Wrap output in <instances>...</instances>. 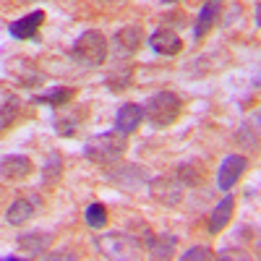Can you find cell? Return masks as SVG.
<instances>
[{"instance_id": "obj_1", "label": "cell", "mask_w": 261, "mask_h": 261, "mask_svg": "<svg viewBox=\"0 0 261 261\" xmlns=\"http://www.w3.org/2000/svg\"><path fill=\"white\" fill-rule=\"evenodd\" d=\"M128 149V139L125 134H120V130H105V134L94 136L84 144V157L94 162V165H102V167H115L123 154Z\"/></svg>"}, {"instance_id": "obj_2", "label": "cell", "mask_w": 261, "mask_h": 261, "mask_svg": "<svg viewBox=\"0 0 261 261\" xmlns=\"http://www.w3.org/2000/svg\"><path fill=\"white\" fill-rule=\"evenodd\" d=\"M107 53H110L107 37L99 29H86L76 37V42L68 50V58L81 68H99L107 60Z\"/></svg>"}, {"instance_id": "obj_3", "label": "cell", "mask_w": 261, "mask_h": 261, "mask_svg": "<svg viewBox=\"0 0 261 261\" xmlns=\"http://www.w3.org/2000/svg\"><path fill=\"white\" fill-rule=\"evenodd\" d=\"M94 248L105 256V258H115V261H128V258H136L139 251L144 248V243L139 241L136 235L123 232V230H110V232H102L94 238Z\"/></svg>"}, {"instance_id": "obj_4", "label": "cell", "mask_w": 261, "mask_h": 261, "mask_svg": "<svg viewBox=\"0 0 261 261\" xmlns=\"http://www.w3.org/2000/svg\"><path fill=\"white\" fill-rule=\"evenodd\" d=\"M183 110V102L175 92H157L151 94L146 102H144V113H146V120L154 125V128H170L172 123L178 120Z\"/></svg>"}, {"instance_id": "obj_5", "label": "cell", "mask_w": 261, "mask_h": 261, "mask_svg": "<svg viewBox=\"0 0 261 261\" xmlns=\"http://www.w3.org/2000/svg\"><path fill=\"white\" fill-rule=\"evenodd\" d=\"M186 183L175 175H160L149 180V196L162 206H178L183 201Z\"/></svg>"}, {"instance_id": "obj_6", "label": "cell", "mask_w": 261, "mask_h": 261, "mask_svg": "<svg viewBox=\"0 0 261 261\" xmlns=\"http://www.w3.org/2000/svg\"><path fill=\"white\" fill-rule=\"evenodd\" d=\"M107 180H113L120 191H128V193H134L139 191L141 186H149V172L144 165H115V170L107 167Z\"/></svg>"}, {"instance_id": "obj_7", "label": "cell", "mask_w": 261, "mask_h": 261, "mask_svg": "<svg viewBox=\"0 0 261 261\" xmlns=\"http://www.w3.org/2000/svg\"><path fill=\"white\" fill-rule=\"evenodd\" d=\"M246 170H248V157L246 154H227L220 162V167H217V186H220V191L235 188V183L246 175Z\"/></svg>"}, {"instance_id": "obj_8", "label": "cell", "mask_w": 261, "mask_h": 261, "mask_svg": "<svg viewBox=\"0 0 261 261\" xmlns=\"http://www.w3.org/2000/svg\"><path fill=\"white\" fill-rule=\"evenodd\" d=\"M178 238L172 232H144V248L149 251V258H172L175 256Z\"/></svg>"}, {"instance_id": "obj_9", "label": "cell", "mask_w": 261, "mask_h": 261, "mask_svg": "<svg viewBox=\"0 0 261 261\" xmlns=\"http://www.w3.org/2000/svg\"><path fill=\"white\" fill-rule=\"evenodd\" d=\"M113 45H115V53L128 58V55H136L144 45V27L141 24H128L123 27L115 37H113Z\"/></svg>"}, {"instance_id": "obj_10", "label": "cell", "mask_w": 261, "mask_h": 261, "mask_svg": "<svg viewBox=\"0 0 261 261\" xmlns=\"http://www.w3.org/2000/svg\"><path fill=\"white\" fill-rule=\"evenodd\" d=\"M8 76L18 86H27V89L42 84V71L37 68L34 60H29V58H13V60H8Z\"/></svg>"}, {"instance_id": "obj_11", "label": "cell", "mask_w": 261, "mask_h": 261, "mask_svg": "<svg viewBox=\"0 0 261 261\" xmlns=\"http://www.w3.org/2000/svg\"><path fill=\"white\" fill-rule=\"evenodd\" d=\"M39 196H32V199H16L8 204L6 209V222L13 225V227H21V225H27L32 217L39 212Z\"/></svg>"}, {"instance_id": "obj_12", "label": "cell", "mask_w": 261, "mask_h": 261, "mask_svg": "<svg viewBox=\"0 0 261 261\" xmlns=\"http://www.w3.org/2000/svg\"><path fill=\"white\" fill-rule=\"evenodd\" d=\"M146 118L144 113V105H136V102H125L118 107V113H115V128L120 130V134L130 136L134 130H139L141 120Z\"/></svg>"}, {"instance_id": "obj_13", "label": "cell", "mask_w": 261, "mask_h": 261, "mask_svg": "<svg viewBox=\"0 0 261 261\" xmlns=\"http://www.w3.org/2000/svg\"><path fill=\"white\" fill-rule=\"evenodd\" d=\"M45 24V11H32V13H27V16H21V18H16V21H11L8 24V34L13 37V39H32L37 32H39V27Z\"/></svg>"}, {"instance_id": "obj_14", "label": "cell", "mask_w": 261, "mask_h": 261, "mask_svg": "<svg viewBox=\"0 0 261 261\" xmlns=\"http://www.w3.org/2000/svg\"><path fill=\"white\" fill-rule=\"evenodd\" d=\"M149 45H151V50H154L157 55L172 58V55H178L183 50V39H180L178 32H172V29L165 27V29H157L154 34L149 37Z\"/></svg>"}, {"instance_id": "obj_15", "label": "cell", "mask_w": 261, "mask_h": 261, "mask_svg": "<svg viewBox=\"0 0 261 261\" xmlns=\"http://www.w3.org/2000/svg\"><path fill=\"white\" fill-rule=\"evenodd\" d=\"M232 212H235V196L232 193H227L225 199L217 204L214 209H212V214H209V220H206V230L212 232V235H220L227 225H230V220H232Z\"/></svg>"}, {"instance_id": "obj_16", "label": "cell", "mask_w": 261, "mask_h": 261, "mask_svg": "<svg viewBox=\"0 0 261 261\" xmlns=\"http://www.w3.org/2000/svg\"><path fill=\"white\" fill-rule=\"evenodd\" d=\"M32 172V160L27 154H6L0 162V175L3 180H24Z\"/></svg>"}, {"instance_id": "obj_17", "label": "cell", "mask_w": 261, "mask_h": 261, "mask_svg": "<svg viewBox=\"0 0 261 261\" xmlns=\"http://www.w3.org/2000/svg\"><path fill=\"white\" fill-rule=\"evenodd\" d=\"M220 11H222V0H206V3L201 6L199 18H196V24H193V37L196 39H201L204 34L212 32V27L220 21Z\"/></svg>"}, {"instance_id": "obj_18", "label": "cell", "mask_w": 261, "mask_h": 261, "mask_svg": "<svg viewBox=\"0 0 261 261\" xmlns=\"http://www.w3.org/2000/svg\"><path fill=\"white\" fill-rule=\"evenodd\" d=\"M50 243H53V232H45V230H32V232L18 235V248L27 251L29 256H45Z\"/></svg>"}, {"instance_id": "obj_19", "label": "cell", "mask_w": 261, "mask_h": 261, "mask_svg": "<svg viewBox=\"0 0 261 261\" xmlns=\"http://www.w3.org/2000/svg\"><path fill=\"white\" fill-rule=\"evenodd\" d=\"M73 97H76V89H71V86H50L47 92H39L34 97V102L45 105V107H63V105H68Z\"/></svg>"}, {"instance_id": "obj_20", "label": "cell", "mask_w": 261, "mask_h": 261, "mask_svg": "<svg viewBox=\"0 0 261 261\" xmlns=\"http://www.w3.org/2000/svg\"><path fill=\"white\" fill-rule=\"evenodd\" d=\"M84 222L89 225L92 230H105L107 222H110V214H107V206L102 201H92L89 206L84 209Z\"/></svg>"}, {"instance_id": "obj_21", "label": "cell", "mask_w": 261, "mask_h": 261, "mask_svg": "<svg viewBox=\"0 0 261 261\" xmlns=\"http://www.w3.org/2000/svg\"><path fill=\"white\" fill-rule=\"evenodd\" d=\"M18 110H21V99L16 94H8L6 92L3 94V110H0V123H3V128H11L13 125Z\"/></svg>"}, {"instance_id": "obj_22", "label": "cell", "mask_w": 261, "mask_h": 261, "mask_svg": "<svg viewBox=\"0 0 261 261\" xmlns=\"http://www.w3.org/2000/svg\"><path fill=\"white\" fill-rule=\"evenodd\" d=\"M60 172H63V157H60V151H53L45 167H42V183H50V180L55 183L60 178Z\"/></svg>"}, {"instance_id": "obj_23", "label": "cell", "mask_w": 261, "mask_h": 261, "mask_svg": "<svg viewBox=\"0 0 261 261\" xmlns=\"http://www.w3.org/2000/svg\"><path fill=\"white\" fill-rule=\"evenodd\" d=\"M180 258H183V261H196V258L206 261V258H217V253H214L209 246H193V248L183 251V253H180Z\"/></svg>"}, {"instance_id": "obj_24", "label": "cell", "mask_w": 261, "mask_h": 261, "mask_svg": "<svg viewBox=\"0 0 261 261\" xmlns=\"http://www.w3.org/2000/svg\"><path fill=\"white\" fill-rule=\"evenodd\" d=\"M55 130H58V136H73L79 130V120L76 118H58L55 120Z\"/></svg>"}, {"instance_id": "obj_25", "label": "cell", "mask_w": 261, "mask_h": 261, "mask_svg": "<svg viewBox=\"0 0 261 261\" xmlns=\"http://www.w3.org/2000/svg\"><path fill=\"white\" fill-rule=\"evenodd\" d=\"M130 86V71L125 73V76H107V89H113V92H123V89H128Z\"/></svg>"}, {"instance_id": "obj_26", "label": "cell", "mask_w": 261, "mask_h": 261, "mask_svg": "<svg viewBox=\"0 0 261 261\" xmlns=\"http://www.w3.org/2000/svg\"><path fill=\"white\" fill-rule=\"evenodd\" d=\"M42 258H45V261H58V258H68V261H76L79 256H76L73 251H53V253H45Z\"/></svg>"}, {"instance_id": "obj_27", "label": "cell", "mask_w": 261, "mask_h": 261, "mask_svg": "<svg viewBox=\"0 0 261 261\" xmlns=\"http://www.w3.org/2000/svg\"><path fill=\"white\" fill-rule=\"evenodd\" d=\"M238 139H243V141H246V144H248V146H251V149H258V139H256V136H251V134H248V125H246V128H243V130H241V134H238Z\"/></svg>"}, {"instance_id": "obj_28", "label": "cell", "mask_w": 261, "mask_h": 261, "mask_svg": "<svg viewBox=\"0 0 261 261\" xmlns=\"http://www.w3.org/2000/svg\"><path fill=\"white\" fill-rule=\"evenodd\" d=\"M105 6H120V3H125V0H102Z\"/></svg>"}, {"instance_id": "obj_29", "label": "cell", "mask_w": 261, "mask_h": 261, "mask_svg": "<svg viewBox=\"0 0 261 261\" xmlns=\"http://www.w3.org/2000/svg\"><path fill=\"white\" fill-rule=\"evenodd\" d=\"M21 256L18 253H8V256H3V261H18Z\"/></svg>"}, {"instance_id": "obj_30", "label": "cell", "mask_w": 261, "mask_h": 261, "mask_svg": "<svg viewBox=\"0 0 261 261\" xmlns=\"http://www.w3.org/2000/svg\"><path fill=\"white\" fill-rule=\"evenodd\" d=\"M256 24H258V27H261V3H258V6H256Z\"/></svg>"}, {"instance_id": "obj_31", "label": "cell", "mask_w": 261, "mask_h": 261, "mask_svg": "<svg viewBox=\"0 0 261 261\" xmlns=\"http://www.w3.org/2000/svg\"><path fill=\"white\" fill-rule=\"evenodd\" d=\"M253 120H256V123H258V128H261V113H256V115H253Z\"/></svg>"}, {"instance_id": "obj_32", "label": "cell", "mask_w": 261, "mask_h": 261, "mask_svg": "<svg viewBox=\"0 0 261 261\" xmlns=\"http://www.w3.org/2000/svg\"><path fill=\"white\" fill-rule=\"evenodd\" d=\"M162 3H178V0H162Z\"/></svg>"}, {"instance_id": "obj_33", "label": "cell", "mask_w": 261, "mask_h": 261, "mask_svg": "<svg viewBox=\"0 0 261 261\" xmlns=\"http://www.w3.org/2000/svg\"><path fill=\"white\" fill-rule=\"evenodd\" d=\"M258 253H261V246H258Z\"/></svg>"}, {"instance_id": "obj_34", "label": "cell", "mask_w": 261, "mask_h": 261, "mask_svg": "<svg viewBox=\"0 0 261 261\" xmlns=\"http://www.w3.org/2000/svg\"><path fill=\"white\" fill-rule=\"evenodd\" d=\"M24 3H29V0H24Z\"/></svg>"}]
</instances>
